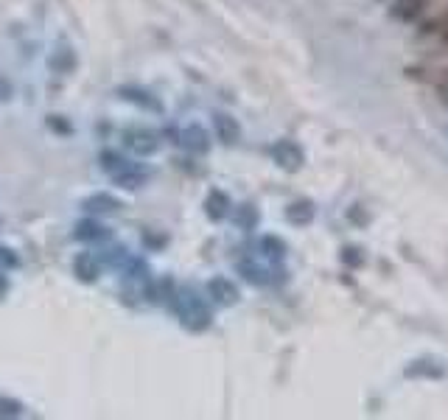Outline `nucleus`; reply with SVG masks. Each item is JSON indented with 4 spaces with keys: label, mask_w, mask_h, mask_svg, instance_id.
Returning a JSON list of instances; mask_svg holds the SVG:
<instances>
[{
    "label": "nucleus",
    "mask_w": 448,
    "mask_h": 420,
    "mask_svg": "<svg viewBox=\"0 0 448 420\" xmlns=\"http://www.w3.org/2000/svg\"><path fill=\"white\" fill-rule=\"evenodd\" d=\"M124 146L137 157H149L160 149V135L149 126H127L124 129Z\"/></svg>",
    "instance_id": "nucleus-2"
},
{
    "label": "nucleus",
    "mask_w": 448,
    "mask_h": 420,
    "mask_svg": "<svg viewBox=\"0 0 448 420\" xmlns=\"http://www.w3.org/2000/svg\"><path fill=\"white\" fill-rule=\"evenodd\" d=\"M213 129H216V138L222 140L224 146H233V143H238V138H241L238 121L233 115H227V112H213Z\"/></svg>",
    "instance_id": "nucleus-5"
},
{
    "label": "nucleus",
    "mask_w": 448,
    "mask_h": 420,
    "mask_svg": "<svg viewBox=\"0 0 448 420\" xmlns=\"http://www.w3.org/2000/svg\"><path fill=\"white\" fill-rule=\"evenodd\" d=\"M227 210H230V196L224 190H210L208 199H205V213L219 222V219L227 216Z\"/></svg>",
    "instance_id": "nucleus-11"
},
{
    "label": "nucleus",
    "mask_w": 448,
    "mask_h": 420,
    "mask_svg": "<svg viewBox=\"0 0 448 420\" xmlns=\"http://www.w3.org/2000/svg\"><path fill=\"white\" fill-rule=\"evenodd\" d=\"M118 95L124 98V101H129V104H137L140 109H151V112H163V104L154 98V95L149 93V90H143V87H121Z\"/></svg>",
    "instance_id": "nucleus-8"
},
{
    "label": "nucleus",
    "mask_w": 448,
    "mask_h": 420,
    "mask_svg": "<svg viewBox=\"0 0 448 420\" xmlns=\"http://www.w3.org/2000/svg\"><path fill=\"white\" fill-rule=\"evenodd\" d=\"M9 95H11V85L0 76V101H9Z\"/></svg>",
    "instance_id": "nucleus-24"
},
{
    "label": "nucleus",
    "mask_w": 448,
    "mask_h": 420,
    "mask_svg": "<svg viewBox=\"0 0 448 420\" xmlns=\"http://www.w3.org/2000/svg\"><path fill=\"white\" fill-rule=\"evenodd\" d=\"M85 210H90V213H104V216H110V213H118L121 210V202L112 196V193H92V196H87L85 199Z\"/></svg>",
    "instance_id": "nucleus-9"
},
{
    "label": "nucleus",
    "mask_w": 448,
    "mask_h": 420,
    "mask_svg": "<svg viewBox=\"0 0 448 420\" xmlns=\"http://www.w3.org/2000/svg\"><path fill=\"white\" fill-rule=\"evenodd\" d=\"M98 160H101V168H104L110 177H115V174H121L124 168H129V166H132V163H129L121 151H112V149H104Z\"/></svg>",
    "instance_id": "nucleus-14"
},
{
    "label": "nucleus",
    "mask_w": 448,
    "mask_h": 420,
    "mask_svg": "<svg viewBox=\"0 0 448 420\" xmlns=\"http://www.w3.org/2000/svg\"><path fill=\"white\" fill-rule=\"evenodd\" d=\"M143 241H146V244H151V247H163V244H166V238H163V235H151V233L143 235Z\"/></svg>",
    "instance_id": "nucleus-23"
},
{
    "label": "nucleus",
    "mask_w": 448,
    "mask_h": 420,
    "mask_svg": "<svg viewBox=\"0 0 448 420\" xmlns=\"http://www.w3.org/2000/svg\"><path fill=\"white\" fill-rule=\"evenodd\" d=\"M23 415V404L9 398V395H0V418L9 420V418H20Z\"/></svg>",
    "instance_id": "nucleus-18"
},
{
    "label": "nucleus",
    "mask_w": 448,
    "mask_h": 420,
    "mask_svg": "<svg viewBox=\"0 0 448 420\" xmlns=\"http://www.w3.org/2000/svg\"><path fill=\"white\" fill-rule=\"evenodd\" d=\"M208 294L213 297V303H219V306H233L235 300H238V289H235V283L227 278H213L208 283Z\"/></svg>",
    "instance_id": "nucleus-7"
},
{
    "label": "nucleus",
    "mask_w": 448,
    "mask_h": 420,
    "mask_svg": "<svg viewBox=\"0 0 448 420\" xmlns=\"http://www.w3.org/2000/svg\"><path fill=\"white\" fill-rule=\"evenodd\" d=\"M286 216H289L292 225H306V222H311L314 208L309 202H297V205H292V208L286 210Z\"/></svg>",
    "instance_id": "nucleus-16"
},
{
    "label": "nucleus",
    "mask_w": 448,
    "mask_h": 420,
    "mask_svg": "<svg viewBox=\"0 0 448 420\" xmlns=\"http://www.w3.org/2000/svg\"><path fill=\"white\" fill-rule=\"evenodd\" d=\"M261 247L267 249V255H272V258H280V255L286 252V244H283V241H277V238H264V241H261Z\"/></svg>",
    "instance_id": "nucleus-22"
},
{
    "label": "nucleus",
    "mask_w": 448,
    "mask_h": 420,
    "mask_svg": "<svg viewBox=\"0 0 448 420\" xmlns=\"http://www.w3.org/2000/svg\"><path fill=\"white\" fill-rule=\"evenodd\" d=\"M17 266H20V255L11 247L0 244V269H17Z\"/></svg>",
    "instance_id": "nucleus-20"
},
{
    "label": "nucleus",
    "mask_w": 448,
    "mask_h": 420,
    "mask_svg": "<svg viewBox=\"0 0 448 420\" xmlns=\"http://www.w3.org/2000/svg\"><path fill=\"white\" fill-rule=\"evenodd\" d=\"M76 241H82V244H98V241H107L110 238V227L104 225V222H98V219H82L79 225H76Z\"/></svg>",
    "instance_id": "nucleus-6"
},
{
    "label": "nucleus",
    "mask_w": 448,
    "mask_h": 420,
    "mask_svg": "<svg viewBox=\"0 0 448 420\" xmlns=\"http://www.w3.org/2000/svg\"><path fill=\"white\" fill-rule=\"evenodd\" d=\"M272 157H274L277 166H283V168H289V171L300 168V163H303V151H300L292 140H280L277 146H272Z\"/></svg>",
    "instance_id": "nucleus-4"
},
{
    "label": "nucleus",
    "mask_w": 448,
    "mask_h": 420,
    "mask_svg": "<svg viewBox=\"0 0 448 420\" xmlns=\"http://www.w3.org/2000/svg\"><path fill=\"white\" fill-rule=\"evenodd\" d=\"M177 143L191 154H208L210 151V138L199 124H188L177 135Z\"/></svg>",
    "instance_id": "nucleus-3"
},
{
    "label": "nucleus",
    "mask_w": 448,
    "mask_h": 420,
    "mask_svg": "<svg viewBox=\"0 0 448 420\" xmlns=\"http://www.w3.org/2000/svg\"><path fill=\"white\" fill-rule=\"evenodd\" d=\"M174 311H177V317L182 320V325L188 328V330H205V328L210 325V308H208V303L196 291H191V289H182L177 297H174Z\"/></svg>",
    "instance_id": "nucleus-1"
},
{
    "label": "nucleus",
    "mask_w": 448,
    "mask_h": 420,
    "mask_svg": "<svg viewBox=\"0 0 448 420\" xmlns=\"http://www.w3.org/2000/svg\"><path fill=\"white\" fill-rule=\"evenodd\" d=\"M238 272L250 280V283H255V286H258V283H267V272H264L258 264H252V261H241V264H238Z\"/></svg>",
    "instance_id": "nucleus-17"
},
{
    "label": "nucleus",
    "mask_w": 448,
    "mask_h": 420,
    "mask_svg": "<svg viewBox=\"0 0 448 420\" xmlns=\"http://www.w3.org/2000/svg\"><path fill=\"white\" fill-rule=\"evenodd\" d=\"M73 272H76L79 280L92 283V280H98V275H101V261H98L95 255H90V252H82V255L73 261Z\"/></svg>",
    "instance_id": "nucleus-10"
},
{
    "label": "nucleus",
    "mask_w": 448,
    "mask_h": 420,
    "mask_svg": "<svg viewBox=\"0 0 448 420\" xmlns=\"http://www.w3.org/2000/svg\"><path fill=\"white\" fill-rule=\"evenodd\" d=\"M48 65H50V70H56V73H70V70L76 68V53L68 45L56 48L53 56L48 59Z\"/></svg>",
    "instance_id": "nucleus-15"
},
{
    "label": "nucleus",
    "mask_w": 448,
    "mask_h": 420,
    "mask_svg": "<svg viewBox=\"0 0 448 420\" xmlns=\"http://www.w3.org/2000/svg\"><path fill=\"white\" fill-rule=\"evenodd\" d=\"M426 3H429V0H395L393 14H395L398 20H403V23H412V20H417V17L423 14Z\"/></svg>",
    "instance_id": "nucleus-12"
},
{
    "label": "nucleus",
    "mask_w": 448,
    "mask_h": 420,
    "mask_svg": "<svg viewBox=\"0 0 448 420\" xmlns=\"http://www.w3.org/2000/svg\"><path fill=\"white\" fill-rule=\"evenodd\" d=\"M115 180V185L118 188H127V190H137V188L146 185V171L143 168H137V166H129V168H124L121 174H115L112 177Z\"/></svg>",
    "instance_id": "nucleus-13"
},
{
    "label": "nucleus",
    "mask_w": 448,
    "mask_h": 420,
    "mask_svg": "<svg viewBox=\"0 0 448 420\" xmlns=\"http://www.w3.org/2000/svg\"><path fill=\"white\" fill-rule=\"evenodd\" d=\"M423 34H426V37H434L440 45H448V14L443 20H437V23H434L429 31H423Z\"/></svg>",
    "instance_id": "nucleus-19"
},
{
    "label": "nucleus",
    "mask_w": 448,
    "mask_h": 420,
    "mask_svg": "<svg viewBox=\"0 0 448 420\" xmlns=\"http://www.w3.org/2000/svg\"><path fill=\"white\" fill-rule=\"evenodd\" d=\"M48 126H50L56 135H65V138H68V135H73V126H70L62 115H48Z\"/></svg>",
    "instance_id": "nucleus-21"
}]
</instances>
